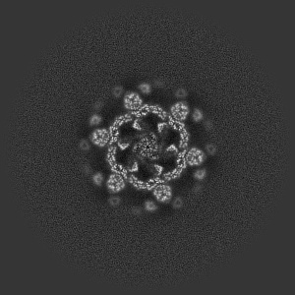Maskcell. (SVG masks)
<instances>
[{
    "instance_id": "7402d4cb",
    "label": "cell",
    "mask_w": 295,
    "mask_h": 295,
    "mask_svg": "<svg viewBox=\"0 0 295 295\" xmlns=\"http://www.w3.org/2000/svg\"><path fill=\"white\" fill-rule=\"evenodd\" d=\"M83 170H84V172H85V173L89 174V173H90V171H91V167H90V165H88V164H85V165L83 166Z\"/></svg>"
},
{
    "instance_id": "7a4b0ae2",
    "label": "cell",
    "mask_w": 295,
    "mask_h": 295,
    "mask_svg": "<svg viewBox=\"0 0 295 295\" xmlns=\"http://www.w3.org/2000/svg\"><path fill=\"white\" fill-rule=\"evenodd\" d=\"M142 103H143V99L140 97V95L135 91H128L124 95L123 99V105L126 109L133 110V109H138L140 108Z\"/></svg>"
},
{
    "instance_id": "cb8c5ba5",
    "label": "cell",
    "mask_w": 295,
    "mask_h": 295,
    "mask_svg": "<svg viewBox=\"0 0 295 295\" xmlns=\"http://www.w3.org/2000/svg\"><path fill=\"white\" fill-rule=\"evenodd\" d=\"M155 85L156 87H163L164 86V83H163V81H162V80H156V81H155Z\"/></svg>"
},
{
    "instance_id": "30bf717a",
    "label": "cell",
    "mask_w": 295,
    "mask_h": 295,
    "mask_svg": "<svg viewBox=\"0 0 295 295\" xmlns=\"http://www.w3.org/2000/svg\"><path fill=\"white\" fill-rule=\"evenodd\" d=\"M93 182L97 186H101L103 182V174L101 172H95L93 175Z\"/></svg>"
},
{
    "instance_id": "3957f363",
    "label": "cell",
    "mask_w": 295,
    "mask_h": 295,
    "mask_svg": "<svg viewBox=\"0 0 295 295\" xmlns=\"http://www.w3.org/2000/svg\"><path fill=\"white\" fill-rule=\"evenodd\" d=\"M125 181L123 177L118 174V173H113L109 176V178L107 179L106 182V187L110 193H118L121 190L125 188Z\"/></svg>"
},
{
    "instance_id": "5b68a950",
    "label": "cell",
    "mask_w": 295,
    "mask_h": 295,
    "mask_svg": "<svg viewBox=\"0 0 295 295\" xmlns=\"http://www.w3.org/2000/svg\"><path fill=\"white\" fill-rule=\"evenodd\" d=\"M154 196L156 201L160 203H167L172 198V188L166 184H160L154 189Z\"/></svg>"
},
{
    "instance_id": "d6986e66",
    "label": "cell",
    "mask_w": 295,
    "mask_h": 295,
    "mask_svg": "<svg viewBox=\"0 0 295 295\" xmlns=\"http://www.w3.org/2000/svg\"><path fill=\"white\" fill-rule=\"evenodd\" d=\"M205 128L208 130V131H210V130H212L213 129V122L210 121V120H207L205 122Z\"/></svg>"
},
{
    "instance_id": "e0dca14e",
    "label": "cell",
    "mask_w": 295,
    "mask_h": 295,
    "mask_svg": "<svg viewBox=\"0 0 295 295\" xmlns=\"http://www.w3.org/2000/svg\"><path fill=\"white\" fill-rule=\"evenodd\" d=\"M172 206H173L174 209H180V208H181V207L183 206L182 198H180V197L175 198L173 200V202H172Z\"/></svg>"
},
{
    "instance_id": "603a6c76",
    "label": "cell",
    "mask_w": 295,
    "mask_h": 295,
    "mask_svg": "<svg viewBox=\"0 0 295 295\" xmlns=\"http://www.w3.org/2000/svg\"><path fill=\"white\" fill-rule=\"evenodd\" d=\"M201 189H202V185H201V184H197V185L194 187V189H193V192H195V193H198V192H200V191H201Z\"/></svg>"
},
{
    "instance_id": "9c48e42d",
    "label": "cell",
    "mask_w": 295,
    "mask_h": 295,
    "mask_svg": "<svg viewBox=\"0 0 295 295\" xmlns=\"http://www.w3.org/2000/svg\"><path fill=\"white\" fill-rule=\"evenodd\" d=\"M101 120H102V118H101V115H99V114H93V115L90 117L89 123H90L91 126H95V125H98L99 123H101Z\"/></svg>"
},
{
    "instance_id": "277c9868",
    "label": "cell",
    "mask_w": 295,
    "mask_h": 295,
    "mask_svg": "<svg viewBox=\"0 0 295 295\" xmlns=\"http://www.w3.org/2000/svg\"><path fill=\"white\" fill-rule=\"evenodd\" d=\"M170 112L172 114V116H173L176 120L183 121V120L186 119L187 116H188V114L190 112V109H189L188 104H187L186 102L178 101V102L174 103V104L171 106Z\"/></svg>"
},
{
    "instance_id": "6da1fadb",
    "label": "cell",
    "mask_w": 295,
    "mask_h": 295,
    "mask_svg": "<svg viewBox=\"0 0 295 295\" xmlns=\"http://www.w3.org/2000/svg\"><path fill=\"white\" fill-rule=\"evenodd\" d=\"M110 138V134L108 130L105 128H98L95 129V131L91 134L90 139L93 143L98 146V147H104V146L108 143Z\"/></svg>"
},
{
    "instance_id": "ba28073f",
    "label": "cell",
    "mask_w": 295,
    "mask_h": 295,
    "mask_svg": "<svg viewBox=\"0 0 295 295\" xmlns=\"http://www.w3.org/2000/svg\"><path fill=\"white\" fill-rule=\"evenodd\" d=\"M138 88H139V90L142 91V93H144V94H150L151 91H152V86H151V84H149L147 82H143V83L139 84Z\"/></svg>"
},
{
    "instance_id": "5bb4252c",
    "label": "cell",
    "mask_w": 295,
    "mask_h": 295,
    "mask_svg": "<svg viewBox=\"0 0 295 295\" xmlns=\"http://www.w3.org/2000/svg\"><path fill=\"white\" fill-rule=\"evenodd\" d=\"M175 97L177 98H185L187 97V91L183 88H179L175 91Z\"/></svg>"
},
{
    "instance_id": "7c38bea8",
    "label": "cell",
    "mask_w": 295,
    "mask_h": 295,
    "mask_svg": "<svg viewBox=\"0 0 295 295\" xmlns=\"http://www.w3.org/2000/svg\"><path fill=\"white\" fill-rule=\"evenodd\" d=\"M206 176H207V170L205 169V168L198 169V170L195 171V173H194V177H195V179H197V180L205 179Z\"/></svg>"
},
{
    "instance_id": "9a60e30c",
    "label": "cell",
    "mask_w": 295,
    "mask_h": 295,
    "mask_svg": "<svg viewBox=\"0 0 295 295\" xmlns=\"http://www.w3.org/2000/svg\"><path fill=\"white\" fill-rule=\"evenodd\" d=\"M120 202H121V199L118 196H111L108 200V204L111 207H116L120 204Z\"/></svg>"
},
{
    "instance_id": "4fadbf2b",
    "label": "cell",
    "mask_w": 295,
    "mask_h": 295,
    "mask_svg": "<svg viewBox=\"0 0 295 295\" xmlns=\"http://www.w3.org/2000/svg\"><path fill=\"white\" fill-rule=\"evenodd\" d=\"M123 94V87L122 86H115L112 90V95L115 98H120Z\"/></svg>"
},
{
    "instance_id": "8fae6325",
    "label": "cell",
    "mask_w": 295,
    "mask_h": 295,
    "mask_svg": "<svg viewBox=\"0 0 295 295\" xmlns=\"http://www.w3.org/2000/svg\"><path fill=\"white\" fill-rule=\"evenodd\" d=\"M192 118L195 122H200L203 118H204V113L202 112V110H200L199 108H196V109H194V111H193Z\"/></svg>"
},
{
    "instance_id": "8992f818",
    "label": "cell",
    "mask_w": 295,
    "mask_h": 295,
    "mask_svg": "<svg viewBox=\"0 0 295 295\" xmlns=\"http://www.w3.org/2000/svg\"><path fill=\"white\" fill-rule=\"evenodd\" d=\"M206 160V155L198 148L190 149L186 155V162L189 165H200Z\"/></svg>"
},
{
    "instance_id": "ffe728a7",
    "label": "cell",
    "mask_w": 295,
    "mask_h": 295,
    "mask_svg": "<svg viewBox=\"0 0 295 295\" xmlns=\"http://www.w3.org/2000/svg\"><path fill=\"white\" fill-rule=\"evenodd\" d=\"M131 212H132L133 214H135V216H139V214H141V213H142L141 212V209L140 208H137V207H136V208H133Z\"/></svg>"
},
{
    "instance_id": "ac0fdd59",
    "label": "cell",
    "mask_w": 295,
    "mask_h": 295,
    "mask_svg": "<svg viewBox=\"0 0 295 295\" xmlns=\"http://www.w3.org/2000/svg\"><path fill=\"white\" fill-rule=\"evenodd\" d=\"M79 147L82 151H89L90 150V144L87 140H81V141H80Z\"/></svg>"
},
{
    "instance_id": "52a82bcc",
    "label": "cell",
    "mask_w": 295,
    "mask_h": 295,
    "mask_svg": "<svg viewBox=\"0 0 295 295\" xmlns=\"http://www.w3.org/2000/svg\"><path fill=\"white\" fill-rule=\"evenodd\" d=\"M144 208L145 210H147V212H156V210H158V205L156 204L154 201H146L145 202V205H144Z\"/></svg>"
},
{
    "instance_id": "2e32d148",
    "label": "cell",
    "mask_w": 295,
    "mask_h": 295,
    "mask_svg": "<svg viewBox=\"0 0 295 295\" xmlns=\"http://www.w3.org/2000/svg\"><path fill=\"white\" fill-rule=\"evenodd\" d=\"M206 151L209 155L213 156L216 152V147L213 144H207L206 145Z\"/></svg>"
},
{
    "instance_id": "44dd1931",
    "label": "cell",
    "mask_w": 295,
    "mask_h": 295,
    "mask_svg": "<svg viewBox=\"0 0 295 295\" xmlns=\"http://www.w3.org/2000/svg\"><path fill=\"white\" fill-rule=\"evenodd\" d=\"M102 107V102L101 101H98V102H95V105H94V108L95 110H99Z\"/></svg>"
}]
</instances>
